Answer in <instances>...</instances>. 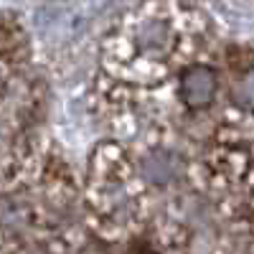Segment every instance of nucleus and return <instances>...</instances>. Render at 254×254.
Instances as JSON below:
<instances>
[{
    "label": "nucleus",
    "instance_id": "f03ea898",
    "mask_svg": "<svg viewBox=\"0 0 254 254\" xmlns=\"http://www.w3.org/2000/svg\"><path fill=\"white\" fill-rule=\"evenodd\" d=\"M155 193L135 168L130 147L104 140L89 153L81 214L84 226L102 242L125 244L155 224Z\"/></svg>",
    "mask_w": 254,
    "mask_h": 254
},
{
    "label": "nucleus",
    "instance_id": "7ed1b4c3",
    "mask_svg": "<svg viewBox=\"0 0 254 254\" xmlns=\"http://www.w3.org/2000/svg\"><path fill=\"white\" fill-rule=\"evenodd\" d=\"M221 97V69L216 56L201 59L181 71L173 87V102L186 115L208 112Z\"/></svg>",
    "mask_w": 254,
    "mask_h": 254
},
{
    "label": "nucleus",
    "instance_id": "f257e3e1",
    "mask_svg": "<svg viewBox=\"0 0 254 254\" xmlns=\"http://www.w3.org/2000/svg\"><path fill=\"white\" fill-rule=\"evenodd\" d=\"M211 56H219L216 28L201 8L183 3L137 5L104 36L92 97L120 125V142H127L132 120L147 117L153 125H171L163 117V97H173L183 69Z\"/></svg>",
    "mask_w": 254,
    "mask_h": 254
}]
</instances>
